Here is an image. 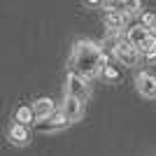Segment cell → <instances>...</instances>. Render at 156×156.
<instances>
[{"label":"cell","mask_w":156,"mask_h":156,"mask_svg":"<svg viewBox=\"0 0 156 156\" xmlns=\"http://www.w3.org/2000/svg\"><path fill=\"white\" fill-rule=\"evenodd\" d=\"M107 65L100 44H96L93 40H77L72 47V56H70V68L75 75L79 77H96L103 72V68Z\"/></svg>","instance_id":"6da1fadb"},{"label":"cell","mask_w":156,"mask_h":156,"mask_svg":"<svg viewBox=\"0 0 156 156\" xmlns=\"http://www.w3.org/2000/svg\"><path fill=\"white\" fill-rule=\"evenodd\" d=\"M65 96L77 98V100L84 103L86 98H89V84H86V79L79 77V75H75V72H70L68 79H65Z\"/></svg>","instance_id":"7a4b0ae2"},{"label":"cell","mask_w":156,"mask_h":156,"mask_svg":"<svg viewBox=\"0 0 156 156\" xmlns=\"http://www.w3.org/2000/svg\"><path fill=\"white\" fill-rule=\"evenodd\" d=\"M35 130L37 133H56V130H61V128H65L68 126V119L63 117V112H54L51 117H47V119H40V121H35Z\"/></svg>","instance_id":"3957f363"},{"label":"cell","mask_w":156,"mask_h":156,"mask_svg":"<svg viewBox=\"0 0 156 156\" xmlns=\"http://www.w3.org/2000/svg\"><path fill=\"white\" fill-rule=\"evenodd\" d=\"M114 56L119 58V63H121V65H128V68L137 65V61H140V51H137L135 47L130 44L128 40H121V44L117 47Z\"/></svg>","instance_id":"277c9868"},{"label":"cell","mask_w":156,"mask_h":156,"mask_svg":"<svg viewBox=\"0 0 156 156\" xmlns=\"http://www.w3.org/2000/svg\"><path fill=\"white\" fill-rule=\"evenodd\" d=\"M61 112H63V117L68 119V124L79 121V119H82V114H84V103H82V100H77V98L65 96L63 105H61Z\"/></svg>","instance_id":"5b68a950"},{"label":"cell","mask_w":156,"mask_h":156,"mask_svg":"<svg viewBox=\"0 0 156 156\" xmlns=\"http://www.w3.org/2000/svg\"><path fill=\"white\" fill-rule=\"evenodd\" d=\"M135 86L137 91H140V96L144 98H156V75H151V72H140L135 79Z\"/></svg>","instance_id":"8992f818"},{"label":"cell","mask_w":156,"mask_h":156,"mask_svg":"<svg viewBox=\"0 0 156 156\" xmlns=\"http://www.w3.org/2000/svg\"><path fill=\"white\" fill-rule=\"evenodd\" d=\"M149 37H151V30H147L142 23H140V26H130V28H128V33H126V40H128L130 44L135 47L137 51H140V49L144 47V42H147Z\"/></svg>","instance_id":"52a82bcc"},{"label":"cell","mask_w":156,"mask_h":156,"mask_svg":"<svg viewBox=\"0 0 156 156\" xmlns=\"http://www.w3.org/2000/svg\"><path fill=\"white\" fill-rule=\"evenodd\" d=\"M33 112H35V121H40V119L51 117L54 112H56V105H54L51 98H37L33 103Z\"/></svg>","instance_id":"ba28073f"},{"label":"cell","mask_w":156,"mask_h":156,"mask_svg":"<svg viewBox=\"0 0 156 156\" xmlns=\"http://www.w3.org/2000/svg\"><path fill=\"white\" fill-rule=\"evenodd\" d=\"M7 135H9V142H12V144H19V147H23V144L30 142V133H28V128H26V126H19V124H12V126H9Z\"/></svg>","instance_id":"9c48e42d"},{"label":"cell","mask_w":156,"mask_h":156,"mask_svg":"<svg viewBox=\"0 0 156 156\" xmlns=\"http://www.w3.org/2000/svg\"><path fill=\"white\" fill-rule=\"evenodd\" d=\"M126 21H128V16L124 12H107L105 26L110 28V33H119L121 28H126Z\"/></svg>","instance_id":"30bf717a"},{"label":"cell","mask_w":156,"mask_h":156,"mask_svg":"<svg viewBox=\"0 0 156 156\" xmlns=\"http://www.w3.org/2000/svg\"><path fill=\"white\" fill-rule=\"evenodd\" d=\"M14 124L19 126H30L35 124V112H33V105H21L19 110H16V114H14Z\"/></svg>","instance_id":"8fae6325"},{"label":"cell","mask_w":156,"mask_h":156,"mask_svg":"<svg viewBox=\"0 0 156 156\" xmlns=\"http://www.w3.org/2000/svg\"><path fill=\"white\" fill-rule=\"evenodd\" d=\"M121 44V40H119V33H110L107 37L100 42V49L103 54H110V51H117V47Z\"/></svg>","instance_id":"7c38bea8"},{"label":"cell","mask_w":156,"mask_h":156,"mask_svg":"<svg viewBox=\"0 0 156 156\" xmlns=\"http://www.w3.org/2000/svg\"><path fill=\"white\" fill-rule=\"evenodd\" d=\"M140 56H144L147 61H156V35L151 33V37L144 42V47L140 49Z\"/></svg>","instance_id":"4fadbf2b"},{"label":"cell","mask_w":156,"mask_h":156,"mask_svg":"<svg viewBox=\"0 0 156 156\" xmlns=\"http://www.w3.org/2000/svg\"><path fill=\"white\" fill-rule=\"evenodd\" d=\"M100 75H103L105 79H110V82H117V79L121 77V75H119V70H117V68H114V65H112V63H107V65H105Z\"/></svg>","instance_id":"5bb4252c"},{"label":"cell","mask_w":156,"mask_h":156,"mask_svg":"<svg viewBox=\"0 0 156 156\" xmlns=\"http://www.w3.org/2000/svg\"><path fill=\"white\" fill-rule=\"evenodd\" d=\"M142 26L147 28V30H154V35H156V14H144L142 16Z\"/></svg>","instance_id":"9a60e30c"}]
</instances>
